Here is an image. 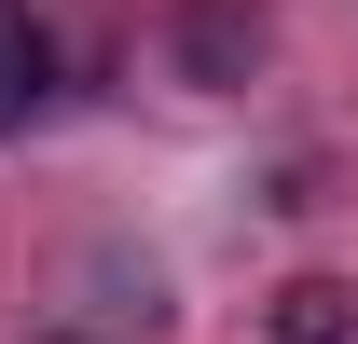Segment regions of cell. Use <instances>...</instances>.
<instances>
[{"instance_id":"obj_1","label":"cell","mask_w":358,"mask_h":344,"mask_svg":"<svg viewBox=\"0 0 358 344\" xmlns=\"http://www.w3.org/2000/svg\"><path fill=\"white\" fill-rule=\"evenodd\" d=\"M179 69H193V83H248V69H262V14H248V0H193V14H179Z\"/></svg>"},{"instance_id":"obj_2","label":"cell","mask_w":358,"mask_h":344,"mask_svg":"<svg viewBox=\"0 0 358 344\" xmlns=\"http://www.w3.org/2000/svg\"><path fill=\"white\" fill-rule=\"evenodd\" d=\"M262 344H358V289L345 275H289L275 317H262Z\"/></svg>"},{"instance_id":"obj_3","label":"cell","mask_w":358,"mask_h":344,"mask_svg":"<svg viewBox=\"0 0 358 344\" xmlns=\"http://www.w3.org/2000/svg\"><path fill=\"white\" fill-rule=\"evenodd\" d=\"M42 83H55V42H42V14H28V0H0V138L42 110Z\"/></svg>"}]
</instances>
